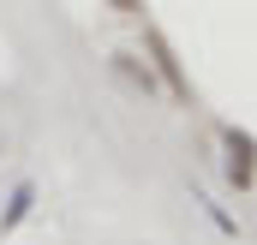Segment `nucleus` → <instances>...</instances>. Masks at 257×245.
Wrapping results in <instances>:
<instances>
[{
    "label": "nucleus",
    "mask_w": 257,
    "mask_h": 245,
    "mask_svg": "<svg viewBox=\"0 0 257 245\" xmlns=\"http://www.w3.org/2000/svg\"><path fill=\"white\" fill-rule=\"evenodd\" d=\"M221 150H227V156H221L227 180L245 191V185L257 180V138H251V132H239V126H221Z\"/></svg>",
    "instance_id": "1"
},
{
    "label": "nucleus",
    "mask_w": 257,
    "mask_h": 245,
    "mask_svg": "<svg viewBox=\"0 0 257 245\" xmlns=\"http://www.w3.org/2000/svg\"><path fill=\"white\" fill-rule=\"evenodd\" d=\"M144 48H150L156 78H168V90H174L180 102H192V84H186V72H180V60H174V42H168L162 30H144Z\"/></svg>",
    "instance_id": "2"
},
{
    "label": "nucleus",
    "mask_w": 257,
    "mask_h": 245,
    "mask_svg": "<svg viewBox=\"0 0 257 245\" xmlns=\"http://www.w3.org/2000/svg\"><path fill=\"white\" fill-rule=\"evenodd\" d=\"M30 203H36V185H30V180H18V185H12V203H6V215H0V233H12V227L30 215Z\"/></svg>",
    "instance_id": "3"
},
{
    "label": "nucleus",
    "mask_w": 257,
    "mask_h": 245,
    "mask_svg": "<svg viewBox=\"0 0 257 245\" xmlns=\"http://www.w3.org/2000/svg\"><path fill=\"white\" fill-rule=\"evenodd\" d=\"M114 66L126 72V78H132V84H138V90H144V96L156 90V66H138V60H132V54H114Z\"/></svg>",
    "instance_id": "4"
},
{
    "label": "nucleus",
    "mask_w": 257,
    "mask_h": 245,
    "mask_svg": "<svg viewBox=\"0 0 257 245\" xmlns=\"http://www.w3.org/2000/svg\"><path fill=\"white\" fill-rule=\"evenodd\" d=\"M108 6H114V12H138V0H108Z\"/></svg>",
    "instance_id": "5"
}]
</instances>
